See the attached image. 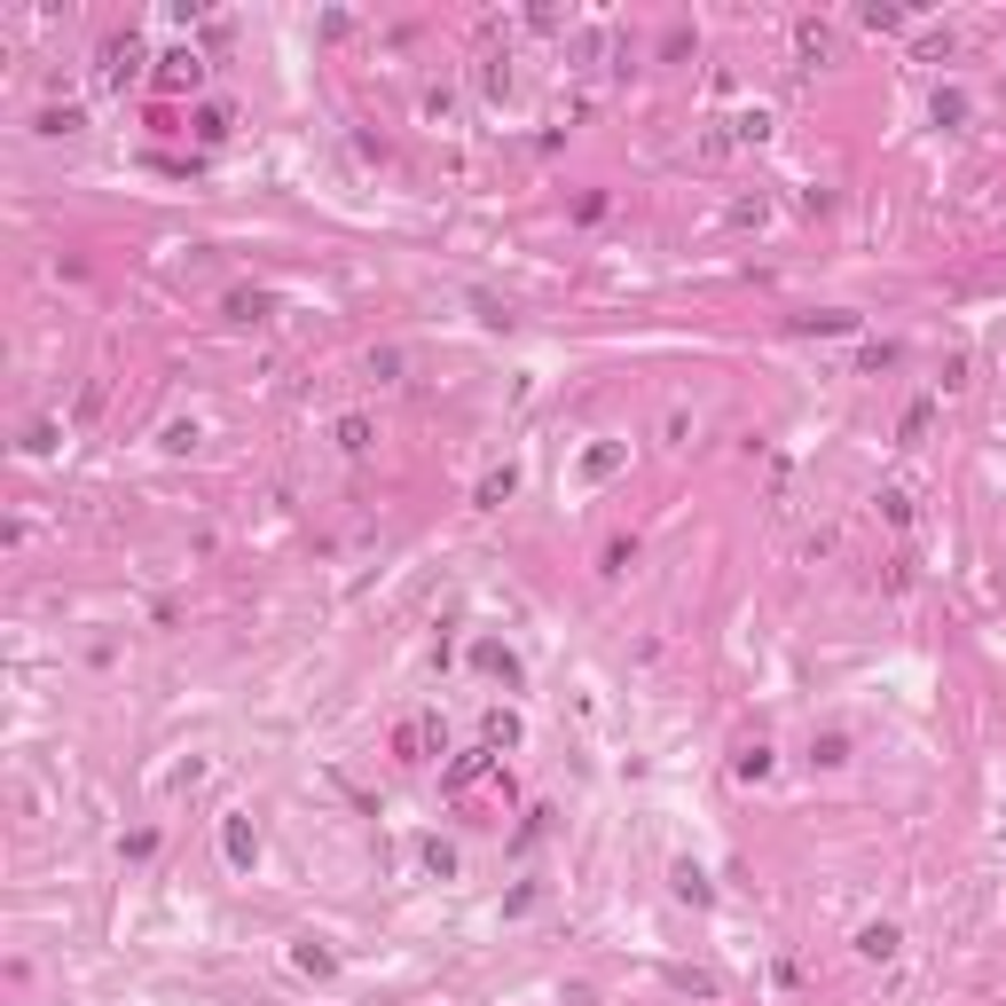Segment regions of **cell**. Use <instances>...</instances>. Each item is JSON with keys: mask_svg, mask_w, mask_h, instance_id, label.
I'll return each mask as SVG.
<instances>
[{"mask_svg": "<svg viewBox=\"0 0 1006 1006\" xmlns=\"http://www.w3.org/2000/svg\"><path fill=\"white\" fill-rule=\"evenodd\" d=\"M668 881H677V896H684V904H716V889H708V873H700L692 857H677V865H668Z\"/></svg>", "mask_w": 1006, "mask_h": 1006, "instance_id": "obj_8", "label": "cell"}, {"mask_svg": "<svg viewBox=\"0 0 1006 1006\" xmlns=\"http://www.w3.org/2000/svg\"><path fill=\"white\" fill-rule=\"evenodd\" d=\"M896 944H904L896 920H865L857 928V959H896Z\"/></svg>", "mask_w": 1006, "mask_h": 1006, "instance_id": "obj_7", "label": "cell"}, {"mask_svg": "<svg viewBox=\"0 0 1006 1006\" xmlns=\"http://www.w3.org/2000/svg\"><path fill=\"white\" fill-rule=\"evenodd\" d=\"M291 959H299V976H339V952H323L315 935H299V952H291Z\"/></svg>", "mask_w": 1006, "mask_h": 1006, "instance_id": "obj_10", "label": "cell"}, {"mask_svg": "<svg viewBox=\"0 0 1006 1006\" xmlns=\"http://www.w3.org/2000/svg\"><path fill=\"white\" fill-rule=\"evenodd\" d=\"M881 519H889V527H913V495H904V488H881Z\"/></svg>", "mask_w": 1006, "mask_h": 1006, "instance_id": "obj_14", "label": "cell"}, {"mask_svg": "<svg viewBox=\"0 0 1006 1006\" xmlns=\"http://www.w3.org/2000/svg\"><path fill=\"white\" fill-rule=\"evenodd\" d=\"M802 330H826V339H850L857 315H802Z\"/></svg>", "mask_w": 1006, "mask_h": 1006, "instance_id": "obj_15", "label": "cell"}, {"mask_svg": "<svg viewBox=\"0 0 1006 1006\" xmlns=\"http://www.w3.org/2000/svg\"><path fill=\"white\" fill-rule=\"evenodd\" d=\"M103 79H111V87L142 79V40H134V32H118V40H103Z\"/></svg>", "mask_w": 1006, "mask_h": 1006, "instance_id": "obj_2", "label": "cell"}, {"mask_svg": "<svg viewBox=\"0 0 1006 1006\" xmlns=\"http://www.w3.org/2000/svg\"><path fill=\"white\" fill-rule=\"evenodd\" d=\"M197 134H205V142H221V134H228V103H205V111H197Z\"/></svg>", "mask_w": 1006, "mask_h": 1006, "instance_id": "obj_17", "label": "cell"}, {"mask_svg": "<svg viewBox=\"0 0 1006 1006\" xmlns=\"http://www.w3.org/2000/svg\"><path fill=\"white\" fill-rule=\"evenodd\" d=\"M473 661L488 668V677H503V684H519V653H503V645H473Z\"/></svg>", "mask_w": 1006, "mask_h": 1006, "instance_id": "obj_11", "label": "cell"}, {"mask_svg": "<svg viewBox=\"0 0 1006 1006\" xmlns=\"http://www.w3.org/2000/svg\"><path fill=\"white\" fill-rule=\"evenodd\" d=\"M668 983H677V991H692V998H716V976H700V967H677Z\"/></svg>", "mask_w": 1006, "mask_h": 1006, "instance_id": "obj_16", "label": "cell"}, {"mask_svg": "<svg viewBox=\"0 0 1006 1006\" xmlns=\"http://www.w3.org/2000/svg\"><path fill=\"white\" fill-rule=\"evenodd\" d=\"M441 740H449L441 716H401V724H393V755H401V763H432V755H441Z\"/></svg>", "mask_w": 1006, "mask_h": 1006, "instance_id": "obj_1", "label": "cell"}, {"mask_svg": "<svg viewBox=\"0 0 1006 1006\" xmlns=\"http://www.w3.org/2000/svg\"><path fill=\"white\" fill-rule=\"evenodd\" d=\"M731 770H740V779L755 787V779H770V747L755 740V747H740V755H731Z\"/></svg>", "mask_w": 1006, "mask_h": 1006, "instance_id": "obj_12", "label": "cell"}, {"mask_svg": "<svg viewBox=\"0 0 1006 1006\" xmlns=\"http://www.w3.org/2000/svg\"><path fill=\"white\" fill-rule=\"evenodd\" d=\"M221 850H228V865H237V873H252V865H260V833H252L244 818H221Z\"/></svg>", "mask_w": 1006, "mask_h": 1006, "instance_id": "obj_5", "label": "cell"}, {"mask_svg": "<svg viewBox=\"0 0 1006 1006\" xmlns=\"http://www.w3.org/2000/svg\"><path fill=\"white\" fill-rule=\"evenodd\" d=\"M339 449H347V456L370 449V417H339Z\"/></svg>", "mask_w": 1006, "mask_h": 1006, "instance_id": "obj_13", "label": "cell"}, {"mask_svg": "<svg viewBox=\"0 0 1006 1006\" xmlns=\"http://www.w3.org/2000/svg\"><path fill=\"white\" fill-rule=\"evenodd\" d=\"M731 134H740V142H763L770 118H763V111H740V118H731Z\"/></svg>", "mask_w": 1006, "mask_h": 1006, "instance_id": "obj_18", "label": "cell"}, {"mask_svg": "<svg viewBox=\"0 0 1006 1006\" xmlns=\"http://www.w3.org/2000/svg\"><path fill=\"white\" fill-rule=\"evenodd\" d=\"M197 79H205V55H197V48H174V55H158V87H197Z\"/></svg>", "mask_w": 1006, "mask_h": 1006, "instance_id": "obj_4", "label": "cell"}, {"mask_svg": "<svg viewBox=\"0 0 1006 1006\" xmlns=\"http://www.w3.org/2000/svg\"><path fill=\"white\" fill-rule=\"evenodd\" d=\"M72 126H79V111H72V103H63V111H40V134H72Z\"/></svg>", "mask_w": 1006, "mask_h": 1006, "instance_id": "obj_20", "label": "cell"}, {"mask_svg": "<svg viewBox=\"0 0 1006 1006\" xmlns=\"http://www.w3.org/2000/svg\"><path fill=\"white\" fill-rule=\"evenodd\" d=\"M425 865H432V873L449 881V873H456V850H449V842H425Z\"/></svg>", "mask_w": 1006, "mask_h": 1006, "instance_id": "obj_19", "label": "cell"}, {"mask_svg": "<svg viewBox=\"0 0 1006 1006\" xmlns=\"http://www.w3.org/2000/svg\"><path fill=\"white\" fill-rule=\"evenodd\" d=\"M629 464V441H598V449H582V464H575V480L582 488H598V480H614Z\"/></svg>", "mask_w": 1006, "mask_h": 1006, "instance_id": "obj_3", "label": "cell"}, {"mask_svg": "<svg viewBox=\"0 0 1006 1006\" xmlns=\"http://www.w3.org/2000/svg\"><path fill=\"white\" fill-rule=\"evenodd\" d=\"M480 740H488L495 755H503V747H519V716H512V708H488V724H480Z\"/></svg>", "mask_w": 1006, "mask_h": 1006, "instance_id": "obj_9", "label": "cell"}, {"mask_svg": "<svg viewBox=\"0 0 1006 1006\" xmlns=\"http://www.w3.org/2000/svg\"><path fill=\"white\" fill-rule=\"evenodd\" d=\"M512 495H519V464H495V473L480 480V495H473V503H480V512H503Z\"/></svg>", "mask_w": 1006, "mask_h": 1006, "instance_id": "obj_6", "label": "cell"}]
</instances>
